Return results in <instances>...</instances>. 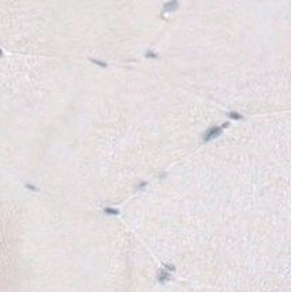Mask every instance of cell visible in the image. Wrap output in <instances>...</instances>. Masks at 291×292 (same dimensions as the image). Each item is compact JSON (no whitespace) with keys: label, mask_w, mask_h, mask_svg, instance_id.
Listing matches in <instances>:
<instances>
[{"label":"cell","mask_w":291,"mask_h":292,"mask_svg":"<svg viewBox=\"0 0 291 292\" xmlns=\"http://www.w3.org/2000/svg\"><path fill=\"white\" fill-rule=\"evenodd\" d=\"M221 130H223V127H210L209 130L205 132V135H204V141L208 142V141H210V139L219 137L221 134Z\"/></svg>","instance_id":"cell-1"},{"label":"cell","mask_w":291,"mask_h":292,"mask_svg":"<svg viewBox=\"0 0 291 292\" xmlns=\"http://www.w3.org/2000/svg\"><path fill=\"white\" fill-rule=\"evenodd\" d=\"M178 0H171V1H167V3L164 4V11H167V12H171V11H175L178 8Z\"/></svg>","instance_id":"cell-2"},{"label":"cell","mask_w":291,"mask_h":292,"mask_svg":"<svg viewBox=\"0 0 291 292\" xmlns=\"http://www.w3.org/2000/svg\"><path fill=\"white\" fill-rule=\"evenodd\" d=\"M228 116H230L231 119H242L243 116H242L241 113H238V112H230L228 113Z\"/></svg>","instance_id":"cell-3"},{"label":"cell","mask_w":291,"mask_h":292,"mask_svg":"<svg viewBox=\"0 0 291 292\" xmlns=\"http://www.w3.org/2000/svg\"><path fill=\"white\" fill-rule=\"evenodd\" d=\"M90 61L92 63H94V64H99L100 67H107V63H104V61H100V60H96V59H90Z\"/></svg>","instance_id":"cell-4"},{"label":"cell","mask_w":291,"mask_h":292,"mask_svg":"<svg viewBox=\"0 0 291 292\" xmlns=\"http://www.w3.org/2000/svg\"><path fill=\"white\" fill-rule=\"evenodd\" d=\"M105 213H110V214H118L119 212H118L116 209H111V207H107L105 209Z\"/></svg>","instance_id":"cell-5"},{"label":"cell","mask_w":291,"mask_h":292,"mask_svg":"<svg viewBox=\"0 0 291 292\" xmlns=\"http://www.w3.org/2000/svg\"><path fill=\"white\" fill-rule=\"evenodd\" d=\"M146 56H148V57H156V55H155V53H152V52H148V55H146Z\"/></svg>","instance_id":"cell-6"},{"label":"cell","mask_w":291,"mask_h":292,"mask_svg":"<svg viewBox=\"0 0 291 292\" xmlns=\"http://www.w3.org/2000/svg\"><path fill=\"white\" fill-rule=\"evenodd\" d=\"M1 56H3V51L0 49V57H1Z\"/></svg>","instance_id":"cell-7"}]
</instances>
